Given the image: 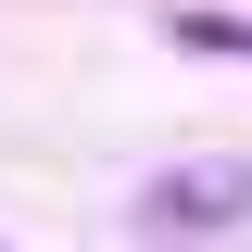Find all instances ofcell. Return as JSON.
Returning a JSON list of instances; mask_svg holds the SVG:
<instances>
[{
    "label": "cell",
    "mask_w": 252,
    "mask_h": 252,
    "mask_svg": "<svg viewBox=\"0 0 252 252\" xmlns=\"http://www.w3.org/2000/svg\"><path fill=\"white\" fill-rule=\"evenodd\" d=\"M240 202H252V164H215V177H164L139 215L152 227H215V215H240Z\"/></svg>",
    "instance_id": "cell-1"
}]
</instances>
